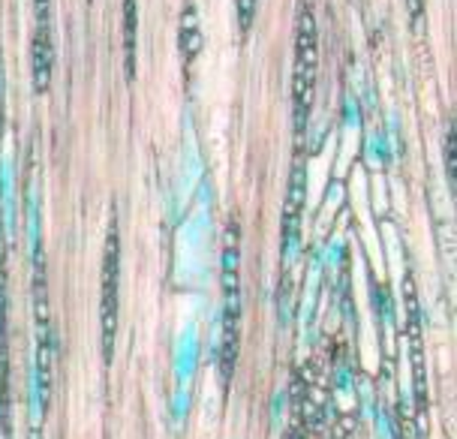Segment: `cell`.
<instances>
[{"mask_svg":"<svg viewBox=\"0 0 457 439\" xmlns=\"http://www.w3.org/2000/svg\"><path fill=\"white\" fill-rule=\"evenodd\" d=\"M304 199H307V169H304V162H295V166H292V175H289L286 202H283V256L286 259L298 250Z\"/></svg>","mask_w":457,"mask_h":439,"instance_id":"cell-6","label":"cell"},{"mask_svg":"<svg viewBox=\"0 0 457 439\" xmlns=\"http://www.w3.org/2000/svg\"><path fill=\"white\" fill-rule=\"evenodd\" d=\"M103 355L112 359L114 335H118V313H120V232L118 217L109 220V232H105V256H103Z\"/></svg>","mask_w":457,"mask_h":439,"instance_id":"cell-4","label":"cell"},{"mask_svg":"<svg viewBox=\"0 0 457 439\" xmlns=\"http://www.w3.org/2000/svg\"><path fill=\"white\" fill-rule=\"evenodd\" d=\"M199 15H195V0H187L184 12H181V52H184V63L190 67L195 52H199Z\"/></svg>","mask_w":457,"mask_h":439,"instance_id":"cell-7","label":"cell"},{"mask_svg":"<svg viewBox=\"0 0 457 439\" xmlns=\"http://www.w3.org/2000/svg\"><path fill=\"white\" fill-rule=\"evenodd\" d=\"M220 283H223V344H220V368L228 379L235 370L241 344V226L232 220L223 241V259H220Z\"/></svg>","mask_w":457,"mask_h":439,"instance_id":"cell-2","label":"cell"},{"mask_svg":"<svg viewBox=\"0 0 457 439\" xmlns=\"http://www.w3.org/2000/svg\"><path fill=\"white\" fill-rule=\"evenodd\" d=\"M410 15H412V24L419 28L421 19H424V4H421V0H410Z\"/></svg>","mask_w":457,"mask_h":439,"instance_id":"cell-12","label":"cell"},{"mask_svg":"<svg viewBox=\"0 0 457 439\" xmlns=\"http://www.w3.org/2000/svg\"><path fill=\"white\" fill-rule=\"evenodd\" d=\"M6 129V96H4V67H0V139Z\"/></svg>","mask_w":457,"mask_h":439,"instance_id":"cell-11","label":"cell"},{"mask_svg":"<svg viewBox=\"0 0 457 439\" xmlns=\"http://www.w3.org/2000/svg\"><path fill=\"white\" fill-rule=\"evenodd\" d=\"M124 54H127V79L136 72V0H124Z\"/></svg>","mask_w":457,"mask_h":439,"instance_id":"cell-8","label":"cell"},{"mask_svg":"<svg viewBox=\"0 0 457 439\" xmlns=\"http://www.w3.org/2000/svg\"><path fill=\"white\" fill-rule=\"evenodd\" d=\"M34 91L46 94L54 70V28L52 0H34Z\"/></svg>","mask_w":457,"mask_h":439,"instance_id":"cell-5","label":"cell"},{"mask_svg":"<svg viewBox=\"0 0 457 439\" xmlns=\"http://www.w3.org/2000/svg\"><path fill=\"white\" fill-rule=\"evenodd\" d=\"M30 262H34V325H37V401L39 412H46L52 397V368H54V322L52 301H48V271L43 241L30 232Z\"/></svg>","mask_w":457,"mask_h":439,"instance_id":"cell-3","label":"cell"},{"mask_svg":"<svg viewBox=\"0 0 457 439\" xmlns=\"http://www.w3.org/2000/svg\"><path fill=\"white\" fill-rule=\"evenodd\" d=\"M316 79H320V28H316L313 4L304 0L298 6L295 24V72H292V120L301 136L310 124V112L316 100Z\"/></svg>","mask_w":457,"mask_h":439,"instance_id":"cell-1","label":"cell"},{"mask_svg":"<svg viewBox=\"0 0 457 439\" xmlns=\"http://www.w3.org/2000/svg\"><path fill=\"white\" fill-rule=\"evenodd\" d=\"M253 15H256V0H238V24H241V34H247Z\"/></svg>","mask_w":457,"mask_h":439,"instance_id":"cell-10","label":"cell"},{"mask_svg":"<svg viewBox=\"0 0 457 439\" xmlns=\"http://www.w3.org/2000/svg\"><path fill=\"white\" fill-rule=\"evenodd\" d=\"M445 169H448V186L454 190V124H448V136H445Z\"/></svg>","mask_w":457,"mask_h":439,"instance_id":"cell-9","label":"cell"}]
</instances>
